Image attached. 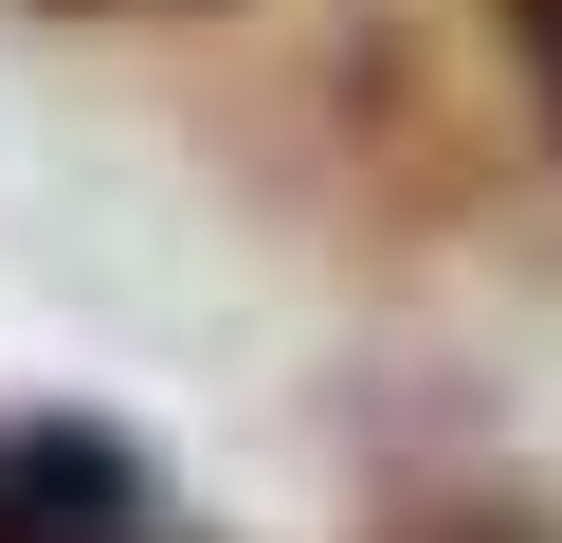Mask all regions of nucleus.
<instances>
[{
    "instance_id": "f257e3e1",
    "label": "nucleus",
    "mask_w": 562,
    "mask_h": 543,
    "mask_svg": "<svg viewBox=\"0 0 562 543\" xmlns=\"http://www.w3.org/2000/svg\"><path fill=\"white\" fill-rule=\"evenodd\" d=\"M0 543H164V489L110 417H0Z\"/></svg>"
},
{
    "instance_id": "7ed1b4c3",
    "label": "nucleus",
    "mask_w": 562,
    "mask_h": 543,
    "mask_svg": "<svg viewBox=\"0 0 562 543\" xmlns=\"http://www.w3.org/2000/svg\"><path fill=\"white\" fill-rule=\"evenodd\" d=\"M508 72H526V109L562 127V0H508Z\"/></svg>"
},
{
    "instance_id": "f03ea898",
    "label": "nucleus",
    "mask_w": 562,
    "mask_h": 543,
    "mask_svg": "<svg viewBox=\"0 0 562 543\" xmlns=\"http://www.w3.org/2000/svg\"><path fill=\"white\" fill-rule=\"evenodd\" d=\"M417 543H544V507H508V489H453V507H417Z\"/></svg>"
}]
</instances>
